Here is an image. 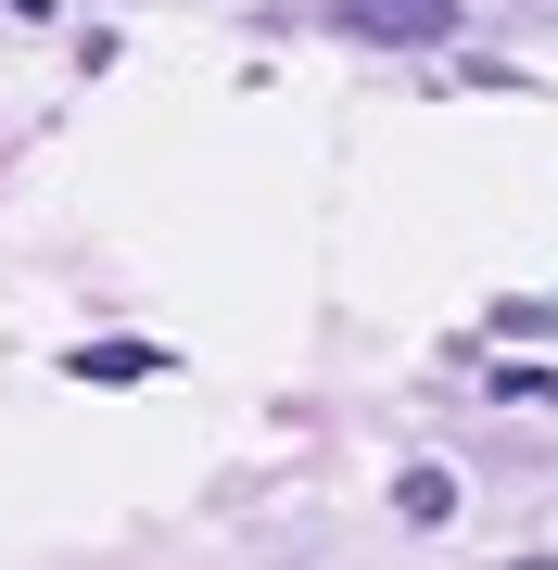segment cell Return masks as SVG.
Listing matches in <instances>:
<instances>
[{
    "instance_id": "2",
    "label": "cell",
    "mask_w": 558,
    "mask_h": 570,
    "mask_svg": "<svg viewBox=\"0 0 558 570\" xmlns=\"http://www.w3.org/2000/svg\"><path fill=\"white\" fill-rule=\"evenodd\" d=\"M393 508H407V520H457V482H444V469H407V482H393Z\"/></svg>"
},
{
    "instance_id": "1",
    "label": "cell",
    "mask_w": 558,
    "mask_h": 570,
    "mask_svg": "<svg viewBox=\"0 0 558 570\" xmlns=\"http://www.w3.org/2000/svg\"><path fill=\"white\" fill-rule=\"evenodd\" d=\"M343 26H355V39L419 51V39H444V26H457V0H343Z\"/></svg>"
},
{
    "instance_id": "3",
    "label": "cell",
    "mask_w": 558,
    "mask_h": 570,
    "mask_svg": "<svg viewBox=\"0 0 558 570\" xmlns=\"http://www.w3.org/2000/svg\"><path fill=\"white\" fill-rule=\"evenodd\" d=\"M140 367H153L140 343H89V355H77V381H140Z\"/></svg>"
}]
</instances>
